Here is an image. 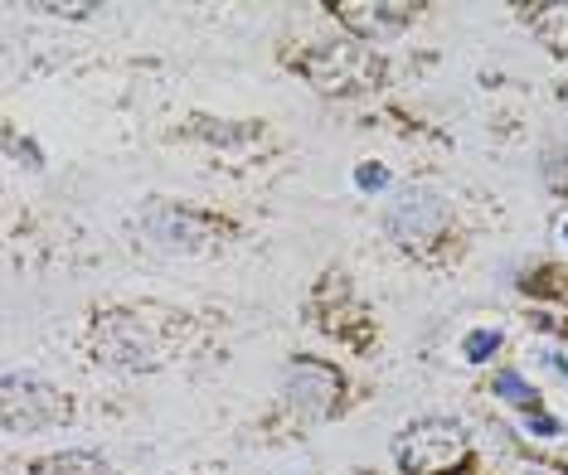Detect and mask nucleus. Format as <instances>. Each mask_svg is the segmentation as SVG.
I'll return each instance as SVG.
<instances>
[{"instance_id": "f257e3e1", "label": "nucleus", "mask_w": 568, "mask_h": 475, "mask_svg": "<svg viewBox=\"0 0 568 475\" xmlns=\"http://www.w3.org/2000/svg\"><path fill=\"white\" fill-rule=\"evenodd\" d=\"M467 432L462 422H447V417H428L418 427H408L398 436L394 456L408 475H457L462 461H467Z\"/></svg>"}, {"instance_id": "f03ea898", "label": "nucleus", "mask_w": 568, "mask_h": 475, "mask_svg": "<svg viewBox=\"0 0 568 475\" xmlns=\"http://www.w3.org/2000/svg\"><path fill=\"white\" fill-rule=\"evenodd\" d=\"M69 417V397L54 393L49 383L30 379V374H6V427L24 432V427H49V422Z\"/></svg>"}, {"instance_id": "7ed1b4c3", "label": "nucleus", "mask_w": 568, "mask_h": 475, "mask_svg": "<svg viewBox=\"0 0 568 475\" xmlns=\"http://www.w3.org/2000/svg\"><path fill=\"white\" fill-rule=\"evenodd\" d=\"M287 397L302 413L326 417V413H335V403H341V374H335L331 364H316V359H296L287 374Z\"/></svg>"}, {"instance_id": "20e7f679", "label": "nucleus", "mask_w": 568, "mask_h": 475, "mask_svg": "<svg viewBox=\"0 0 568 475\" xmlns=\"http://www.w3.org/2000/svg\"><path fill=\"white\" fill-rule=\"evenodd\" d=\"M341 20L351 24L355 34L384 40V34L404 30V24L413 20V6H341Z\"/></svg>"}, {"instance_id": "39448f33", "label": "nucleus", "mask_w": 568, "mask_h": 475, "mask_svg": "<svg viewBox=\"0 0 568 475\" xmlns=\"http://www.w3.org/2000/svg\"><path fill=\"white\" fill-rule=\"evenodd\" d=\"M529 30L545 40L554 54L568 59V0H554V6H535L529 10Z\"/></svg>"}, {"instance_id": "423d86ee", "label": "nucleus", "mask_w": 568, "mask_h": 475, "mask_svg": "<svg viewBox=\"0 0 568 475\" xmlns=\"http://www.w3.org/2000/svg\"><path fill=\"white\" fill-rule=\"evenodd\" d=\"M30 475H118V471H112L102 456H93V452H59V456L34 461Z\"/></svg>"}, {"instance_id": "0eeeda50", "label": "nucleus", "mask_w": 568, "mask_h": 475, "mask_svg": "<svg viewBox=\"0 0 568 475\" xmlns=\"http://www.w3.org/2000/svg\"><path fill=\"white\" fill-rule=\"evenodd\" d=\"M496 393H500V397H510V403H515V407H525V413H535V407H539V393L529 389V383L515 374V369H506V374L496 379Z\"/></svg>"}, {"instance_id": "6e6552de", "label": "nucleus", "mask_w": 568, "mask_h": 475, "mask_svg": "<svg viewBox=\"0 0 568 475\" xmlns=\"http://www.w3.org/2000/svg\"><path fill=\"white\" fill-rule=\"evenodd\" d=\"M462 350H467V364H486V359L500 350V330H471Z\"/></svg>"}, {"instance_id": "1a4fd4ad", "label": "nucleus", "mask_w": 568, "mask_h": 475, "mask_svg": "<svg viewBox=\"0 0 568 475\" xmlns=\"http://www.w3.org/2000/svg\"><path fill=\"white\" fill-rule=\"evenodd\" d=\"M359 189H379V185H389V171L384 165H359Z\"/></svg>"}, {"instance_id": "9d476101", "label": "nucleus", "mask_w": 568, "mask_h": 475, "mask_svg": "<svg viewBox=\"0 0 568 475\" xmlns=\"http://www.w3.org/2000/svg\"><path fill=\"white\" fill-rule=\"evenodd\" d=\"M529 427H535V432H559V422H554V417H529Z\"/></svg>"}, {"instance_id": "9b49d317", "label": "nucleus", "mask_w": 568, "mask_h": 475, "mask_svg": "<svg viewBox=\"0 0 568 475\" xmlns=\"http://www.w3.org/2000/svg\"><path fill=\"white\" fill-rule=\"evenodd\" d=\"M549 364H554V369H559V374L568 379V359H564V354H549Z\"/></svg>"}, {"instance_id": "f8f14e48", "label": "nucleus", "mask_w": 568, "mask_h": 475, "mask_svg": "<svg viewBox=\"0 0 568 475\" xmlns=\"http://www.w3.org/2000/svg\"><path fill=\"white\" fill-rule=\"evenodd\" d=\"M564 238H568V228H564Z\"/></svg>"}]
</instances>
